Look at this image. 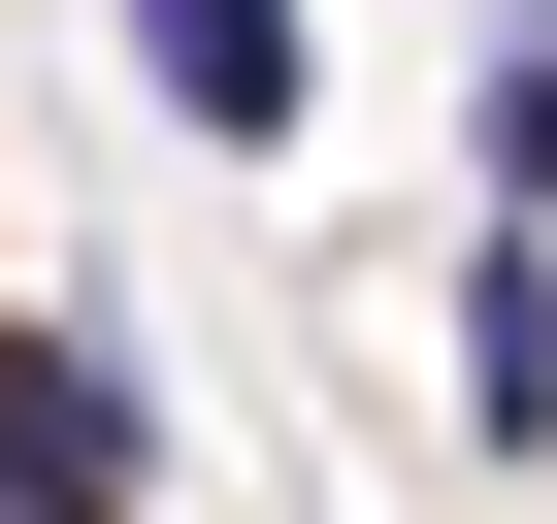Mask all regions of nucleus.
<instances>
[{
    "label": "nucleus",
    "instance_id": "1",
    "mask_svg": "<svg viewBox=\"0 0 557 524\" xmlns=\"http://www.w3.org/2000/svg\"><path fill=\"white\" fill-rule=\"evenodd\" d=\"M0 394H34V524H132V491H164V361H132V328H34Z\"/></svg>",
    "mask_w": 557,
    "mask_h": 524
},
{
    "label": "nucleus",
    "instance_id": "2",
    "mask_svg": "<svg viewBox=\"0 0 557 524\" xmlns=\"http://www.w3.org/2000/svg\"><path fill=\"white\" fill-rule=\"evenodd\" d=\"M459 459H557V229H459Z\"/></svg>",
    "mask_w": 557,
    "mask_h": 524
},
{
    "label": "nucleus",
    "instance_id": "3",
    "mask_svg": "<svg viewBox=\"0 0 557 524\" xmlns=\"http://www.w3.org/2000/svg\"><path fill=\"white\" fill-rule=\"evenodd\" d=\"M132 66H164V99L262 164V132H296V0H132Z\"/></svg>",
    "mask_w": 557,
    "mask_h": 524
},
{
    "label": "nucleus",
    "instance_id": "4",
    "mask_svg": "<svg viewBox=\"0 0 557 524\" xmlns=\"http://www.w3.org/2000/svg\"><path fill=\"white\" fill-rule=\"evenodd\" d=\"M492 197L557 229V0H492Z\"/></svg>",
    "mask_w": 557,
    "mask_h": 524
}]
</instances>
